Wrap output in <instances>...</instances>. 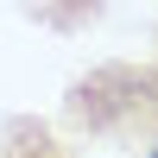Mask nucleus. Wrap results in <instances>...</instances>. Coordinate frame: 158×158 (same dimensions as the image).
Segmentation results:
<instances>
[{
    "label": "nucleus",
    "instance_id": "1",
    "mask_svg": "<svg viewBox=\"0 0 158 158\" xmlns=\"http://www.w3.org/2000/svg\"><path fill=\"white\" fill-rule=\"evenodd\" d=\"M63 133L108 158H158V51L89 63L63 89Z\"/></svg>",
    "mask_w": 158,
    "mask_h": 158
},
{
    "label": "nucleus",
    "instance_id": "2",
    "mask_svg": "<svg viewBox=\"0 0 158 158\" xmlns=\"http://www.w3.org/2000/svg\"><path fill=\"white\" fill-rule=\"evenodd\" d=\"M0 158H82V152L38 114H6L0 120Z\"/></svg>",
    "mask_w": 158,
    "mask_h": 158
},
{
    "label": "nucleus",
    "instance_id": "3",
    "mask_svg": "<svg viewBox=\"0 0 158 158\" xmlns=\"http://www.w3.org/2000/svg\"><path fill=\"white\" fill-rule=\"evenodd\" d=\"M101 6H108V0H25V13H32L38 25H44V32H89V25L101 19Z\"/></svg>",
    "mask_w": 158,
    "mask_h": 158
},
{
    "label": "nucleus",
    "instance_id": "4",
    "mask_svg": "<svg viewBox=\"0 0 158 158\" xmlns=\"http://www.w3.org/2000/svg\"><path fill=\"white\" fill-rule=\"evenodd\" d=\"M152 44H158V32H152Z\"/></svg>",
    "mask_w": 158,
    "mask_h": 158
}]
</instances>
